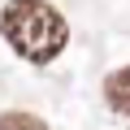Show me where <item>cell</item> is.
Listing matches in <instances>:
<instances>
[{
    "instance_id": "obj_3",
    "label": "cell",
    "mask_w": 130,
    "mask_h": 130,
    "mask_svg": "<svg viewBox=\"0 0 130 130\" xmlns=\"http://www.w3.org/2000/svg\"><path fill=\"white\" fill-rule=\"evenodd\" d=\"M0 130H48V121H43V117H35V113L9 108V113H0Z\"/></svg>"
},
{
    "instance_id": "obj_1",
    "label": "cell",
    "mask_w": 130,
    "mask_h": 130,
    "mask_svg": "<svg viewBox=\"0 0 130 130\" xmlns=\"http://www.w3.org/2000/svg\"><path fill=\"white\" fill-rule=\"evenodd\" d=\"M0 35L5 43L30 61V65H48L65 52L70 43V22L61 18L56 5L48 0H9L5 9H0Z\"/></svg>"
},
{
    "instance_id": "obj_2",
    "label": "cell",
    "mask_w": 130,
    "mask_h": 130,
    "mask_svg": "<svg viewBox=\"0 0 130 130\" xmlns=\"http://www.w3.org/2000/svg\"><path fill=\"white\" fill-rule=\"evenodd\" d=\"M104 104L113 113H130V65H121L104 78Z\"/></svg>"
}]
</instances>
